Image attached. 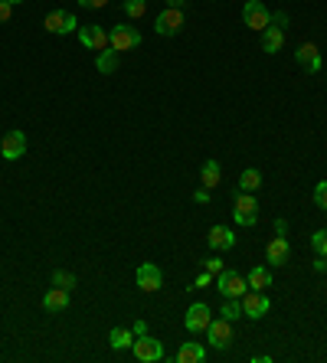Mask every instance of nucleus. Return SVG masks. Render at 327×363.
<instances>
[{"instance_id":"5","label":"nucleus","mask_w":327,"mask_h":363,"mask_svg":"<svg viewBox=\"0 0 327 363\" xmlns=\"http://www.w3.org/2000/svg\"><path fill=\"white\" fill-rule=\"evenodd\" d=\"M131 353H135L137 360H144V363H157V360H164V344L157 340V337L141 334V337H135Z\"/></svg>"},{"instance_id":"25","label":"nucleus","mask_w":327,"mask_h":363,"mask_svg":"<svg viewBox=\"0 0 327 363\" xmlns=\"http://www.w3.org/2000/svg\"><path fill=\"white\" fill-rule=\"evenodd\" d=\"M226 321H239L243 318V298H226V305H223V311H219Z\"/></svg>"},{"instance_id":"13","label":"nucleus","mask_w":327,"mask_h":363,"mask_svg":"<svg viewBox=\"0 0 327 363\" xmlns=\"http://www.w3.org/2000/svg\"><path fill=\"white\" fill-rule=\"evenodd\" d=\"M0 154L7 161H20L27 154V135L23 131H7V138L0 141Z\"/></svg>"},{"instance_id":"20","label":"nucleus","mask_w":327,"mask_h":363,"mask_svg":"<svg viewBox=\"0 0 327 363\" xmlns=\"http://www.w3.org/2000/svg\"><path fill=\"white\" fill-rule=\"evenodd\" d=\"M177 360L180 363H203L206 360V350L200 347L196 340H187V344L177 350Z\"/></svg>"},{"instance_id":"37","label":"nucleus","mask_w":327,"mask_h":363,"mask_svg":"<svg viewBox=\"0 0 327 363\" xmlns=\"http://www.w3.org/2000/svg\"><path fill=\"white\" fill-rule=\"evenodd\" d=\"M314 272H327V258H324V256L314 258Z\"/></svg>"},{"instance_id":"36","label":"nucleus","mask_w":327,"mask_h":363,"mask_svg":"<svg viewBox=\"0 0 327 363\" xmlns=\"http://www.w3.org/2000/svg\"><path fill=\"white\" fill-rule=\"evenodd\" d=\"M131 334H135V337H141V334H148V324H144V321H137V324H135V327H131Z\"/></svg>"},{"instance_id":"3","label":"nucleus","mask_w":327,"mask_h":363,"mask_svg":"<svg viewBox=\"0 0 327 363\" xmlns=\"http://www.w3.org/2000/svg\"><path fill=\"white\" fill-rule=\"evenodd\" d=\"M216 292L223 298H243L249 292V282L243 278V272H232V269H223L216 275Z\"/></svg>"},{"instance_id":"23","label":"nucleus","mask_w":327,"mask_h":363,"mask_svg":"<svg viewBox=\"0 0 327 363\" xmlns=\"http://www.w3.org/2000/svg\"><path fill=\"white\" fill-rule=\"evenodd\" d=\"M259 187H262V174L256 167H249V170L239 174V190H243V193H252V190H259Z\"/></svg>"},{"instance_id":"35","label":"nucleus","mask_w":327,"mask_h":363,"mask_svg":"<svg viewBox=\"0 0 327 363\" xmlns=\"http://www.w3.org/2000/svg\"><path fill=\"white\" fill-rule=\"evenodd\" d=\"M272 23H275V27L285 30V27H288V14H272Z\"/></svg>"},{"instance_id":"8","label":"nucleus","mask_w":327,"mask_h":363,"mask_svg":"<svg viewBox=\"0 0 327 363\" xmlns=\"http://www.w3.org/2000/svg\"><path fill=\"white\" fill-rule=\"evenodd\" d=\"M272 311V301H269V295L265 292H245L243 295V314L245 318H252V321H259V318H265Z\"/></svg>"},{"instance_id":"24","label":"nucleus","mask_w":327,"mask_h":363,"mask_svg":"<svg viewBox=\"0 0 327 363\" xmlns=\"http://www.w3.org/2000/svg\"><path fill=\"white\" fill-rule=\"evenodd\" d=\"M98 72H105V76H111V72H115V69H118V53H115V50H102V53H98Z\"/></svg>"},{"instance_id":"34","label":"nucleus","mask_w":327,"mask_h":363,"mask_svg":"<svg viewBox=\"0 0 327 363\" xmlns=\"http://www.w3.org/2000/svg\"><path fill=\"white\" fill-rule=\"evenodd\" d=\"M193 200H196V203H210V190H206V187H200L196 193H193Z\"/></svg>"},{"instance_id":"33","label":"nucleus","mask_w":327,"mask_h":363,"mask_svg":"<svg viewBox=\"0 0 327 363\" xmlns=\"http://www.w3.org/2000/svg\"><path fill=\"white\" fill-rule=\"evenodd\" d=\"M109 0H79V7H85V10H102Z\"/></svg>"},{"instance_id":"7","label":"nucleus","mask_w":327,"mask_h":363,"mask_svg":"<svg viewBox=\"0 0 327 363\" xmlns=\"http://www.w3.org/2000/svg\"><path fill=\"white\" fill-rule=\"evenodd\" d=\"M243 20H245V27H252V30H265L269 23H272V14H269V7L262 3V0H245L243 3Z\"/></svg>"},{"instance_id":"2","label":"nucleus","mask_w":327,"mask_h":363,"mask_svg":"<svg viewBox=\"0 0 327 363\" xmlns=\"http://www.w3.org/2000/svg\"><path fill=\"white\" fill-rule=\"evenodd\" d=\"M187 23V10H177V7H164L161 16L154 20V30L157 36H177L180 30Z\"/></svg>"},{"instance_id":"29","label":"nucleus","mask_w":327,"mask_h":363,"mask_svg":"<svg viewBox=\"0 0 327 363\" xmlns=\"http://www.w3.org/2000/svg\"><path fill=\"white\" fill-rule=\"evenodd\" d=\"M314 203H317L321 210H327V180H321V184L314 187Z\"/></svg>"},{"instance_id":"1","label":"nucleus","mask_w":327,"mask_h":363,"mask_svg":"<svg viewBox=\"0 0 327 363\" xmlns=\"http://www.w3.org/2000/svg\"><path fill=\"white\" fill-rule=\"evenodd\" d=\"M232 219H236L239 226H256V219H259V203H256V197H252V193H243V190H236Z\"/></svg>"},{"instance_id":"30","label":"nucleus","mask_w":327,"mask_h":363,"mask_svg":"<svg viewBox=\"0 0 327 363\" xmlns=\"http://www.w3.org/2000/svg\"><path fill=\"white\" fill-rule=\"evenodd\" d=\"M203 269L213 272V275H219V272H223V262H219L216 256H210V258H203Z\"/></svg>"},{"instance_id":"21","label":"nucleus","mask_w":327,"mask_h":363,"mask_svg":"<svg viewBox=\"0 0 327 363\" xmlns=\"http://www.w3.org/2000/svg\"><path fill=\"white\" fill-rule=\"evenodd\" d=\"M111 340V350H131V344H135V334L128 331V327H115L109 334Z\"/></svg>"},{"instance_id":"14","label":"nucleus","mask_w":327,"mask_h":363,"mask_svg":"<svg viewBox=\"0 0 327 363\" xmlns=\"http://www.w3.org/2000/svg\"><path fill=\"white\" fill-rule=\"evenodd\" d=\"M295 59H298L301 66H304V72H321V50L314 46V43H301L298 50H295Z\"/></svg>"},{"instance_id":"32","label":"nucleus","mask_w":327,"mask_h":363,"mask_svg":"<svg viewBox=\"0 0 327 363\" xmlns=\"http://www.w3.org/2000/svg\"><path fill=\"white\" fill-rule=\"evenodd\" d=\"M14 16V3H7V0H0V23H7Z\"/></svg>"},{"instance_id":"4","label":"nucleus","mask_w":327,"mask_h":363,"mask_svg":"<svg viewBox=\"0 0 327 363\" xmlns=\"http://www.w3.org/2000/svg\"><path fill=\"white\" fill-rule=\"evenodd\" d=\"M109 40H111V50H115V53H128V50H137V46H141V30L122 23V27H111Z\"/></svg>"},{"instance_id":"39","label":"nucleus","mask_w":327,"mask_h":363,"mask_svg":"<svg viewBox=\"0 0 327 363\" xmlns=\"http://www.w3.org/2000/svg\"><path fill=\"white\" fill-rule=\"evenodd\" d=\"M164 7H177V10H183V7H187V0H164Z\"/></svg>"},{"instance_id":"12","label":"nucleus","mask_w":327,"mask_h":363,"mask_svg":"<svg viewBox=\"0 0 327 363\" xmlns=\"http://www.w3.org/2000/svg\"><path fill=\"white\" fill-rule=\"evenodd\" d=\"M137 288L141 292H161L164 288V272L154 265V262H144V265H137Z\"/></svg>"},{"instance_id":"38","label":"nucleus","mask_w":327,"mask_h":363,"mask_svg":"<svg viewBox=\"0 0 327 363\" xmlns=\"http://www.w3.org/2000/svg\"><path fill=\"white\" fill-rule=\"evenodd\" d=\"M275 232H278V236H285V232H288V223H285V219H275Z\"/></svg>"},{"instance_id":"15","label":"nucleus","mask_w":327,"mask_h":363,"mask_svg":"<svg viewBox=\"0 0 327 363\" xmlns=\"http://www.w3.org/2000/svg\"><path fill=\"white\" fill-rule=\"evenodd\" d=\"M265 258H269V265H288V258H291V245H288L285 236H275V239L265 245Z\"/></svg>"},{"instance_id":"19","label":"nucleus","mask_w":327,"mask_h":363,"mask_svg":"<svg viewBox=\"0 0 327 363\" xmlns=\"http://www.w3.org/2000/svg\"><path fill=\"white\" fill-rule=\"evenodd\" d=\"M245 282H249L252 292H265V288H272V272L265 269V265H256V269H249Z\"/></svg>"},{"instance_id":"27","label":"nucleus","mask_w":327,"mask_h":363,"mask_svg":"<svg viewBox=\"0 0 327 363\" xmlns=\"http://www.w3.org/2000/svg\"><path fill=\"white\" fill-rule=\"evenodd\" d=\"M53 285L56 288H76V275H72V272H66V269H56L53 272Z\"/></svg>"},{"instance_id":"40","label":"nucleus","mask_w":327,"mask_h":363,"mask_svg":"<svg viewBox=\"0 0 327 363\" xmlns=\"http://www.w3.org/2000/svg\"><path fill=\"white\" fill-rule=\"evenodd\" d=\"M7 3H14V7H16V3H23V0H7Z\"/></svg>"},{"instance_id":"11","label":"nucleus","mask_w":327,"mask_h":363,"mask_svg":"<svg viewBox=\"0 0 327 363\" xmlns=\"http://www.w3.org/2000/svg\"><path fill=\"white\" fill-rule=\"evenodd\" d=\"M43 27H46V33H59V36H66V33H76V30H79V20H76V14L53 10V14H46Z\"/></svg>"},{"instance_id":"9","label":"nucleus","mask_w":327,"mask_h":363,"mask_svg":"<svg viewBox=\"0 0 327 363\" xmlns=\"http://www.w3.org/2000/svg\"><path fill=\"white\" fill-rule=\"evenodd\" d=\"M206 340H210V347L213 350H226L232 344V321H226V318L210 321V327H206Z\"/></svg>"},{"instance_id":"28","label":"nucleus","mask_w":327,"mask_h":363,"mask_svg":"<svg viewBox=\"0 0 327 363\" xmlns=\"http://www.w3.org/2000/svg\"><path fill=\"white\" fill-rule=\"evenodd\" d=\"M311 249L317 252V256L327 258V229H317V232L311 236Z\"/></svg>"},{"instance_id":"31","label":"nucleus","mask_w":327,"mask_h":363,"mask_svg":"<svg viewBox=\"0 0 327 363\" xmlns=\"http://www.w3.org/2000/svg\"><path fill=\"white\" fill-rule=\"evenodd\" d=\"M213 278H216V275H213V272H200V275H196V282H193V288H206V285L213 282Z\"/></svg>"},{"instance_id":"16","label":"nucleus","mask_w":327,"mask_h":363,"mask_svg":"<svg viewBox=\"0 0 327 363\" xmlns=\"http://www.w3.org/2000/svg\"><path fill=\"white\" fill-rule=\"evenodd\" d=\"M206 242H210V249H213V252H226V249L236 245V236H232L229 226H213V229H210V236H206Z\"/></svg>"},{"instance_id":"18","label":"nucleus","mask_w":327,"mask_h":363,"mask_svg":"<svg viewBox=\"0 0 327 363\" xmlns=\"http://www.w3.org/2000/svg\"><path fill=\"white\" fill-rule=\"evenodd\" d=\"M43 308L46 311H53V314H59V311H66L69 308V292L66 288H49L46 295H43Z\"/></svg>"},{"instance_id":"10","label":"nucleus","mask_w":327,"mask_h":363,"mask_svg":"<svg viewBox=\"0 0 327 363\" xmlns=\"http://www.w3.org/2000/svg\"><path fill=\"white\" fill-rule=\"evenodd\" d=\"M210 321H213V311H210V305H203V301L190 305V311L183 314V327H187L190 334H200V331H206V327H210Z\"/></svg>"},{"instance_id":"17","label":"nucleus","mask_w":327,"mask_h":363,"mask_svg":"<svg viewBox=\"0 0 327 363\" xmlns=\"http://www.w3.org/2000/svg\"><path fill=\"white\" fill-rule=\"evenodd\" d=\"M282 46H285V30L275 27V23H269V27L262 30V50L272 56V53H278Z\"/></svg>"},{"instance_id":"26","label":"nucleus","mask_w":327,"mask_h":363,"mask_svg":"<svg viewBox=\"0 0 327 363\" xmlns=\"http://www.w3.org/2000/svg\"><path fill=\"white\" fill-rule=\"evenodd\" d=\"M122 10H124V16H131V20H141V16L148 14V0H124Z\"/></svg>"},{"instance_id":"22","label":"nucleus","mask_w":327,"mask_h":363,"mask_svg":"<svg viewBox=\"0 0 327 363\" xmlns=\"http://www.w3.org/2000/svg\"><path fill=\"white\" fill-rule=\"evenodd\" d=\"M219 177H223L219 164H216V161H206V164H203V170H200V184H203L206 190H213V187L219 184Z\"/></svg>"},{"instance_id":"6","label":"nucleus","mask_w":327,"mask_h":363,"mask_svg":"<svg viewBox=\"0 0 327 363\" xmlns=\"http://www.w3.org/2000/svg\"><path fill=\"white\" fill-rule=\"evenodd\" d=\"M76 36H79V43L85 46V50H109L111 40H109V30L105 27H98V23H85V27L76 30Z\"/></svg>"}]
</instances>
